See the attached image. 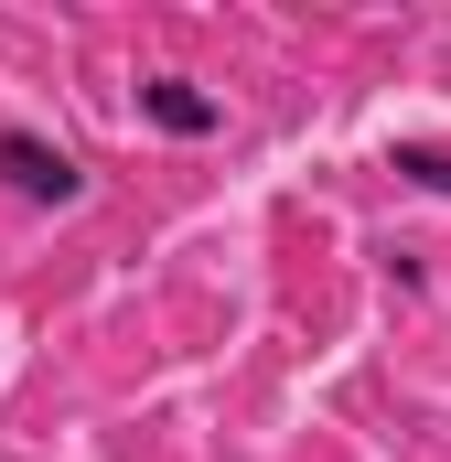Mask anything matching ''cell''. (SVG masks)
<instances>
[{
    "instance_id": "1",
    "label": "cell",
    "mask_w": 451,
    "mask_h": 462,
    "mask_svg": "<svg viewBox=\"0 0 451 462\" xmlns=\"http://www.w3.org/2000/svg\"><path fill=\"white\" fill-rule=\"evenodd\" d=\"M0 183H11L22 205H76V194H87V162H76L65 140H43V129H0Z\"/></svg>"
},
{
    "instance_id": "2",
    "label": "cell",
    "mask_w": 451,
    "mask_h": 462,
    "mask_svg": "<svg viewBox=\"0 0 451 462\" xmlns=\"http://www.w3.org/2000/svg\"><path fill=\"white\" fill-rule=\"evenodd\" d=\"M140 118L172 129V140H216V129H226V97H205L194 76H151V87H140Z\"/></svg>"
},
{
    "instance_id": "3",
    "label": "cell",
    "mask_w": 451,
    "mask_h": 462,
    "mask_svg": "<svg viewBox=\"0 0 451 462\" xmlns=\"http://www.w3.org/2000/svg\"><path fill=\"white\" fill-rule=\"evenodd\" d=\"M398 183H419V194H451V151H430V140H398Z\"/></svg>"
}]
</instances>
